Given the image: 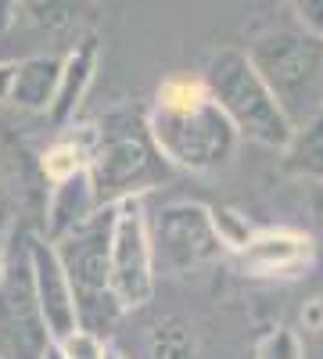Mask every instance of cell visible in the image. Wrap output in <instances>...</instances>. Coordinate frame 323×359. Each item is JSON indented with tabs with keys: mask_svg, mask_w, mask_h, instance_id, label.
I'll use <instances>...</instances> for the list:
<instances>
[{
	"mask_svg": "<svg viewBox=\"0 0 323 359\" xmlns=\"http://www.w3.org/2000/svg\"><path fill=\"white\" fill-rule=\"evenodd\" d=\"M148 130L158 151L187 172H219L238 158L241 133L212 101L205 76L176 72L162 79L148 108Z\"/></svg>",
	"mask_w": 323,
	"mask_h": 359,
	"instance_id": "1",
	"label": "cell"
},
{
	"mask_svg": "<svg viewBox=\"0 0 323 359\" xmlns=\"http://www.w3.org/2000/svg\"><path fill=\"white\" fill-rule=\"evenodd\" d=\"M94 140H97V126H65L62 137H57L43 158H40V169H43V180L47 184H57L79 169H90V155H94Z\"/></svg>",
	"mask_w": 323,
	"mask_h": 359,
	"instance_id": "16",
	"label": "cell"
},
{
	"mask_svg": "<svg viewBox=\"0 0 323 359\" xmlns=\"http://www.w3.org/2000/svg\"><path fill=\"white\" fill-rule=\"evenodd\" d=\"M25 255H29V269H33V287L40 298L47 331L50 338H65L69 331H76V291L62 259H57V248L47 233H29Z\"/></svg>",
	"mask_w": 323,
	"mask_h": 359,
	"instance_id": "10",
	"label": "cell"
},
{
	"mask_svg": "<svg viewBox=\"0 0 323 359\" xmlns=\"http://www.w3.org/2000/svg\"><path fill=\"white\" fill-rule=\"evenodd\" d=\"M18 15H25L40 33L83 40V29L94 25L97 8L90 0H18Z\"/></svg>",
	"mask_w": 323,
	"mask_h": 359,
	"instance_id": "14",
	"label": "cell"
},
{
	"mask_svg": "<svg viewBox=\"0 0 323 359\" xmlns=\"http://www.w3.org/2000/svg\"><path fill=\"white\" fill-rule=\"evenodd\" d=\"M11 83H15V62H0V104L11 101Z\"/></svg>",
	"mask_w": 323,
	"mask_h": 359,
	"instance_id": "23",
	"label": "cell"
},
{
	"mask_svg": "<svg viewBox=\"0 0 323 359\" xmlns=\"http://www.w3.org/2000/svg\"><path fill=\"white\" fill-rule=\"evenodd\" d=\"M312 212H316V226L323 233V184L316 187V198H312Z\"/></svg>",
	"mask_w": 323,
	"mask_h": 359,
	"instance_id": "25",
	"label": "cell"
},
{
	"mask_svg": "<svg viewBox=\"0 0 323 359\" xmlns=\"http://www.w3.org/2000/svg\"><path fill=\"white\" fill-rule=\"evenodd\" d=\"M104 359H126L119 348H104Z\"/></svg>",
	"mask_w": 323,
	"mask_h": 359,
	"instance_id": "28",
	"label": "cell"
},
{
	"mask_svg": "<svg viewBox=\"0 0 323 359\" xmlns=\"http://www.w3.org/2000/svg\"><path fill=\"white\" fill-rule=\"evenodd\" d=\"M18 18V0H0V33H8Z\"/></svg>",
	"mask_w": 323,
	"mask_h": 359,
	"instance_id": "24",
	"label": "cell"
},
{
	"mask_svg": "<svg viewBox=\"0 0 323 359\" xmlns=\"http://www.w3.org/2000/svg\"><path fill=\"white\" fill-rule=\"evenodd\" d=\"M201 76L212 90V101L226 111V118L238 126L241 137H248L255 144H266V147H277V151L287 144L295 126L287 123V115L277 104L273 90L266 86V79H262L259 69L252 65L248 50L226 47V50L212 54Z\"/></svg>",
	"mask_w": 323,
	"mask_h": 359,
	"instance_id": "4",
	"label": "cell"
},
{
	"mask_svg": "<svg viewBox=\"0 0 323 359\" xmlns=\"http://www.w3.org/2000/svg\"><path fill=\"white\" fill-rule=\"evenodd\" d=\"M155 259H151V233L148 216H144L140 198L119 201L111 230V269H108V287L123 302L126 313L151 302L155 294Z\"/></svg>",
	"mask_w": 323,
	"mask_h": 359,
	"instance_id": "6",
	"label": "cell"
},
{
	"mask_svg": "<svg viewBox=\"0 0 323 359\" xmlns=\"http://www.w3.org/2000/svg\"><path fill=\"white\" fill-rule=\"evenodd\" d=\"M43 359H65V352L57 348V341H50V345H47V352H43Z\"/></svg>",
	"mask_w": 323,
	"mask_h": 359,
	"instance_id": "27",
	"label": "cell"
},
{
	"mask_svg": "<svg viewBox=\"0 0 323 359\" xmlns=\"http://www.w3.org/2000/svg\"><path fill=\"white\" fill-rule=\"evenodd\" d=\"M97 140L90 155V180L101 205H115L126 198H140L144 191L162 187L172 176V162L158 151L148 130V111L115 108L97 118Z\"/></svg>",
	"mask_w": 323,
	"mask_h": 359,
	"instance_id": "2",
	"label": "cell"
},
{
	"mask_svg": "<svg viewBox=\"0 0 323 359\" xmlns=\"http://www.w3.org/2000/svg\"><path fill=\"white\" fill-rule=\"evenodd\" d=\"M126 309L123 302L115 298L111 287H101V291H76V327L90 331L97 338H108L115 327L123 323Z\"/></svg>",
	"mask_w": 323,
	"mask_h": 359,
	"instance_id": "17",
	"label": "cell"
},
{
	"mask_svg": "<svg viewBox=\"0 0 323 359\" xmlns=\"http://www.w3.org/2000/svg\"><path fill=\"white\" fill-rule=\"evenodd\" d=\"M97 208H101V198H97V187L90 180V169H79L65 180H57V184H50L47 208H43V233L50 241H57V237L69 233L76 223L94 216Z\"/></svg>",
	"mask_w": 323,
	"mask_h": 359,
	"instance_id": "11",
	"label": "cell"
},
{
	"mask_svg": "<svg viewBox=\"0 0 323 359\" xmlns=\"http://www.w3.org/2000/svg\"><path fill=\"white\" fill-rule=\"evenodd\" d=\"M316 259L312 233L298 226H266L255 230L252 241L238 252V262L248 277L262 280H295Z\"/></svg>",
	"mask_w": 323,
	"mask_h": 359,
	"instance_id": "9",
	"label": "cell"
},
{
	"mask_svg": "<svg viewBox=\"0 0 323 359\" xmlns=\"http://www.w3.org/2000/svg\"><path fill=\"white\" fill-rule=\"evenodd\" d=\"M50 341L29 255L22 248V259H8L0 277V359H43Z\"/></svg>",
	"mask_w": 323,
	"mask_h": 359,
	"instance_id": "7",
	"label": "cell"
},
{
	"mask_svg": "<svg viewBox=\"0 0 323 359\" xmlns=\"http://www.w3.org/2000/svg\"><path fill=\"white\" fill-rule=\"evenodd\" d=\"M312 327H319V320H323V302H319V298H316V302H312V309H309V316H305Z\"/></svg>",
	"mask_w": 323,
	"mask_h": 359,
	"instance_id": "26",
	"label": "cell"
},
{
	"mask_svg": "<svg viewBox=\"0 0 323 359\" xmlns=\"http://www.w3.org/2000/svg\"><path fill=\"white\" fill-rule=\"evenodd\" d=\"M212 226H216V233H219V241H223L226 252H241L252 241V233H255L248 216H241L238 208H230V205L212 208Z\"/></svg>",
	"mask_w": 323,
	"mask_h": 359,
	"instance_id": "19",
	"label": "cell"
},
{
	"mask_svg": "<svg viewBox=\"0 0 323 359\" xmlns=\"http://www.w3.org/2000/svg\"><path fill=\"white\" fill-rule=\"evenodd\" d=\"M148 359H201L194 327L180 316L158 320L148 338Z\"/></svg>",
	"mask_w": 323,
	"mask_h": 359,
	"instance_id": "18",
	"label": "cell"
},
{
	"mask_svg": "<svg viewBox=\"0 0 323 359\" xmlns=\"http://www.w3.org/2000/svg\"><path fill=\"white\" fill-rule=\"evenodd\" d=\"M151 259L162 277H191L223 259V241L212 226V208L198 201H172L148 216Z\"/></svg>",
	"mask_w": 323,
	"mask_h": 359,
	"instance_id": "5",
	"label": "cell"
},
{
	"mask_svg": "<svg viewBox=\"0 0 323 359\" xmlns=\"http://www.w3.org/2000/svg\"><path fill=\"white\" fill-rule=\"evenodd\" d=\"M287 4H291V11L298 15L302 29L323 36V0H287Z\"/></svg>",
	"mask_w": 323,
	"mask_h": 359,
	"instance_id": "22",
	"label": "cell"
},
{
	"mask_svg": "<svg viewBox=\"0 0 323 359\" xmlns=\"http://www.w3.org/2000/svg\"><path fill=\"white\" fill-rule=\"evenodd\" d=\"M115 205H101L94 216L76 223L69 233L54 241L57 259L72 280V291H101L108 287V269H111V230H115Z\"/></svg>",
	"mask_w": 323,
	"mask_h": 359,
	"instance_id": "8",
	"label": "cell"
},
{
	"mask_svg": "<svg viewBox=\"0 0 323 359\" xmlns=\"http://www.w3.org/2000/svg\"><path fill=\"white\" fill-rule=\"evenodd\" d=\"M94 69H97V40L94 36H83L79 43H72V50L65 54V62H62V76H57V90H54V101L47 108L50 115V123L57 130H65L83 97H86V90H90V79H94Z\"/></svg>",
	"mask_w": 323,
	"mask_h": 359,
	"instance_id": "12",
	"label": "cell"
},
{
	"mask_svg": "<svg viewBox=\"0 0 323 359\" xmlns=\"http://www.w3.org/2000/svg\"><path fill=\"white\" fill-rule=\"evenodd\" d=\"M280 169L309 184H323V111L291 130L287 144L280 147Z\"/></svg>",
	"mask_w": 323,
	"mask_h": 359,
	"instance_id": "15",
	"label": "cell"
},
{
	"mask_svg": "<svg viewBox=\"0 0 323 359\" xmlns=\"http://www.w3.org/2000/svg\"><path fill=\"white\" fill-rule=\"evenodd\" d=\"M57 348L65 352V359H104V338L83 331V327H76V331H69L65 338H54Z\"/></svg>",
	"mask_w": 323,
	"mask_h": 359,
	"instance_id": "21",
	"label": "cell"
},
{
	"mask_svg": "<svg viewBox=\"0 0 323 359\" xmlns=\"http://www.w3.org/2000/svg\"><path fill=\"white\" fill-rule=\"evenodd\" d=\"M62 62L57 54H33L15 62V83H11V101L22 111H47L57 90V76H62Z\"/></svg>",
	"mask_w": 323,
	"mask_h": 359,
	"instance_id": "13",
	"label": "cell"
},
{
	"mask_svg": "<svg viewBox=\"0 0 323 359\" xmlns=\"http://www.w3.org/2000/svg\"><path fill=\"white\" fill-rule=\"evenodd\" d=\"M248 57L273 90L291 126L323 111V36L309 29H273L248 43Z\"/></svg>",
	"mask_w": 323,
	"mask_h": 359,
	"instance_id": "3",
	"label": "cell"
},
{
	"mask_svg": "<svg viewBox=\"0 0 323 359\" xmlns=\"http://www.w3.org/2000/svg\"><path fill=\"white\" fill-rule=\"evenodd\" d=\"M255 359H302V341L291 327H277L255 345Z\"/></svg>",
	"mask_w": 323,
	"mask_h": 359,
	"instance_id": "20",
	"label": "cell"
},
{
	"mask_svg": "<svg viewBox=\"0 0 323 359\" xmlns=\"http://www.w3.org/2000/svg\"><path fill=\"white\" fill-rule=\"evenodd\" d=\"M4 269H8V259H4V255H0V277H4Z\"/></svg>",
	"mask_w": 323,
	"mask_h": 359,
	"instance_id": "29",
	"label": "cell"
}]
</instances>
